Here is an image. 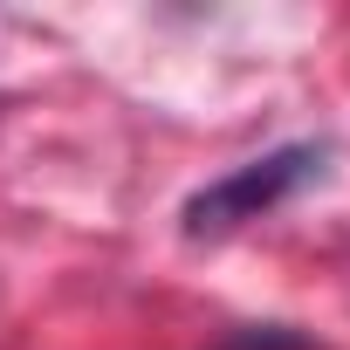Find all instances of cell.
<instances>
[{"label": "cell", "mask_w": 350, "mask_h": 350, "mask_svg": "<svg viewBox=\"0 0 350 350\" xmlns=\"http://www.w3.org/2000/svg\"><path fill=\"white\" fill-rule=\"evenodd\" d=\"M323 165V151L316 144H282V151H268V158H247V165H234L227 179H213L206 193H193V206H186V234L200 241H213V234H234V227H247V220H261L268 206H282L309 172Z\"/></svg>", "instance_id": "cell-1"}, {"label": "cell", "mask_w": 350, "mask_h": 350, "mask_svg": "<svg viewBox=\"0 0 350 350\" xmlns=\"http://www.w3.org/2000/svg\"><path fill=\"white\" fill-rule=\"evenodd\" d=\"M206 350H316V343L302 329H288V323H241V329L213 336Z\"/></svg>", "instance_id": "cell-2"}]
</instances>
